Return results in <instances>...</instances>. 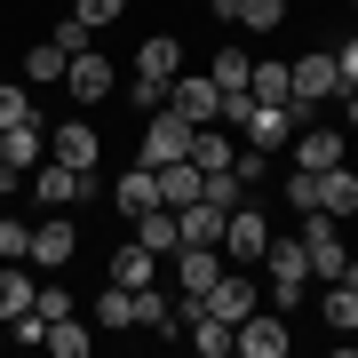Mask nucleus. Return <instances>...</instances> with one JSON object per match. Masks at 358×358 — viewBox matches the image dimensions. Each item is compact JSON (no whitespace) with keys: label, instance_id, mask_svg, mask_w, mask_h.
<instances>
[{"label":"nucleus","instance_id":"obj_28","mask_svg":"<svg viewBox=\"0 0 358 358\" xmlns=\"http://www.w3.org/2000/svg\"><path fill=\"white\" fill-rule=\"evenodd\" d=\"M247 72H255V56H247L239 40H231V48H215V64H207V80H215L223 96H231V88H247Z\"/></svg>","mask_w":358,"mask_h":358},{"label":"nucleus","instance_id":"obj_7","mask_svg":"<svg viewBox=\"0 0 358 358\" xmlns=\"http://www.w3.org/2000/svg\"><path fill=\"white\" fill-rule=\"evenodd\" d=\"M231 350H239V358H287V350H294L287 310H247V319L231 327Z\"/></svg>","mask_w":358,"mask_h":358},{"label":"nucleus","instance_id":"obj_20","mask_svg":"<svg viewBox=\"0 0 358 358\" xmlns=\"http://www.w3.org/2000/svg\"><path fill=\"white\" fill-rule=\"evenodd\" d=\"M88 319H96V334H128V327H136V287H120V279H112V287L96 294Z\"/></svg>","mask_w":358,"mask_h":358},{"label":"nucleus","instance_id":"obj_1","mask_svg":"<svg viewBox=\"0 0 358 358\" xmlns=\"http://www.w3.org/2000/svg\"><path fill=\"white\" fill-rule=\"evenodd\" d=\"M287 80H294V120H319V103H334L343 96V72H334V48H310V56H294L287 64Z\"/></svg>","mask_w":358,"mask_h":358},{"label":"nucleus","instance_id":"obj_40","mask_svg":"<svg viewBox=\"0 0 358 358\" xmlns=\"http://www.w3.org/2000/svg\"><path fill=\"white\" fill-rule=\"evenodd\" d=\"M0 343H8V327H0Z\"/></svg>","mask_w":358,"mask_h":358},{"label":"nucleus","instance_id":"obj_34","mask_svg":"<svg viewBox=\"0 0 358 358\" xmlns=\"http://www.w3.org/2000/svg\"><path fill=\"white\" fill-rule=\"evenodd\" d=\"M287 207H303V215L319 207V176H310V167H294V176H287Z\"/></svg>","mask_w":358,"mask_h":358},{"label":"nucleus","instance_id":"obj_13","mask_svg":"<svg viewBox=\"0 0 358 358\" xmlns=\"http://www.w3.org/2000/svg\"><path fill=\"white\" fill-rule=\"evenodd\" d=\"M143 207H159V176H152L143 159H128V167L112 176V215H143Z\"/></svg>","mask_w":358,"mask_h":358},{"label":"nucleus","instance_id":"obj_11","mask_svg":"<svg viewBox=\"0 0 358 358\" xmlns=\"http://www.w3.org/2000/svg\"><path fill=\"white\" fill-rule=\"evenodd\" d=\"M72 255H80V231L64 223V207H56L48 223H32V271H64Z\"/></svg>","mask_w":358,"mask_h":358},{"label":"nucleus","instance_id":"obj_14","mask_svg":"<svg viewBox=\"0 0 358 358\" xmlns=\"http://www.w3.org/2000/svg\"><path fill=\"white\" fill-rule=\"evenodd\" d=\"M294 128H303V120H294V103H255L239 136L255 143V152H271V143H294Z\"/></svg>","mask_w":358,"mask_h":358},{"label":"nucleus","instance_id":"obj_5","mask_svg":"<svg viewBox=\"0 0 358 358\" xmlns=\"http://www.w3.org/2000/svg\"><path fill=\"white\" fill-rule=\"evenodd\" d=\"M136 159H143V167L192 159V120H183V112H167V103H159V112L143 120V143H136Z\"/></svg>","mask_w":358,"mask_h":358},{"label":"nucleus","instance_id":"obj_3","mask_svg":"<svg viewBox=\"0 0 358 358\" xmlns=\"http://www.w3.org/2000/svg\"><path fill=\"white\" fill-rule=\"evenodd\" d=\"M167 271H176V303H183V310H199V303H207V287L223 279V247H199V239H183L176 255H167Z\"/></svg>","mask_w":358,"mask_h":358},{"label":"nucleus","instance_id":"obj_35","mask_svg":"<svg viewBox=\"0 0 358 358\" xmlns=\"http://www.w3.org/2000/svg\"><path fill=\"white\" fill-rule=\"evenodd\" d=\"M128 96H136V112H159V103H167L159 80H128Z\"/></svg>","mask_w":358,"mask_h":358},{"label":"nucleus","instance_id":"obj_26","mask_svg":"<svg viewBox=\"0 0 358 358\" xmlns=\"http://www.w3.org/2000/svg\"><path fill=\"white\" fill-rule=\"evenodd\" d=\"M112 279H120V287H152V279H159V255H152L143 239H128V247L112 255Z\"/></svg>","mask_w":358,"mask_h":358},{"label":"nucleus","instance_id":"obj_38","mask_svg":"<svg viewBox=\"0 0 358 358\" xmlns=\"http://www.w3.org/2000/svg\"><path fill=\"white\" fill-rule=\"evenodd\" d=\"M343 120H350V136H358V88H343Z\"/></svg>","mask_w":358,"mask_h":358},{"label":"nucleus","instance_id":"obj_8","mask_svg":"<svg viewBox=\"0 0 358 358\" xmlns=\"http://www.w3.org/2000/svg\"><path fill=\"white\" fill-rule=\"evenodd\" d=\"M112 88H120V64H112L103 48H80L72 64H64V96H72V103H103Z\"/></svg>","mask_w":358,"mask_h":358},{"label":"nucleus","instance_id":"obj_10","mask_svg":"<svg viewBox=\"0 0 358 358\" xmlns=\"http://www.w3.org/2000/svg\"><path fill=\"white\" fill-rule=\"evenodd\" d=\"M0 159H8L16 176H32V167L48 159V120L32 112V120H16V128H0Z\"/></svg>","mask_w":358,"mask_h":358},{"label":"nucleus","instance_id":"obj_39","mask_svg":"<svg viewBox=\"0 0 358 358\" xmlns=\"http://www.w3.org/2000/svg\"><path fill=\"white\" fill-rule=\"evenodd\" d=\"M343 279H350V287H358V255H350V263H343Z\"/></svg>","mask_w":358,"mask_h":358},{"label":"nucleus","instance_id":"obj_4","mask_svg":"<svg viewBox=\"0 0 358 358\" xmlns=\"http://www.w3.org/2000/svg\"><path fill=\"white\" fill-rule=\"evenodd\" d=\"M223 263H239V271H255L263 263V247H271V215H263V207L255 199H239V207H231V215H223Z\"/></svg>","mask_w":358,"mask_h":358},{"label":"nucleus","instance_id":"obj_22","mask_svg":"<svg viewBox=\"0 0 358 358\" xmlns=\"http://www.w3.org/2000/svg\"><path fill=\"white\" fill-rule=\"evenodd\" d=\"M319 310H327L334 334H358V287L350 279H319Z\"/></svg>","mask_w":358,"mask_h":358},{"label":"nucleus","instance_id":"obj_36","mask_svg":"<svg viewBox=\"0 0 358 358\" xmlns=\"http://www.w3.org/2000/svg\"><path fill=\"white\" fill-rule=\"evenodd\" d=\"M334 72H343V88H358V32L343 40V48H334Z\"/></svg>","mask_w":358,"mask_h":358},{"label":"nucleus","instance_id":"obj_30","mask_svg":"<svg viewBox=\"0 0 358 358\" xmlns=\"http://www.w3.org/2000/svg\"><path fill=\"white\" fill-rule=\"evenodd\" d=\"M287 24V0H239V32H279Z\"/></svg>","mask_w":358,"mask_h":358},{"label":"nucleus","instance_id":"obj_16","mask_svg":"<svg viewBox=\"0 0 358 358\" xmlns=\"http://www.w3.org/2000/svg\"><path fill=\"white\" fill-rule=\"evenodd\" d=\"M128 223H136V239L152 247L159 263H167V255L183 247V223H176V207H143V215H128Z\"/></svg>","mask_w":358,"mask_h":358},{"label":"nucleus","instance_id":"obj_37","mask_svg":"<svg viewBox=\"0 0 358 358\" xmlns=\"http://www.w3.org/2000/svg\"><path fill=\"white\" fill-rule=\"evenodd\" d=\"M207 16H215V24H239V0H207Z\"/></svg>","mask_w":358,"mask_h":358},{"label":"nucleus","instance_id":"obj_31","mask_svg":"<svg viewBox=\"0 0 358 358\" xmlns=\"http://www.w3.org/2000/svg\"><path fill=\"white\" fill-rule=\"evenodd\" d=\"M16 120H32V88L24 80H0V128H16Z\"/></svg>","mask_w":358,"mask_h":358},{"label":"nucleus","instance_id":"obj_6","mask_svg":"<svg viewBox=\"0 0 358 358\" xmlns=\"http://www.w3.org/2000/svg\"><path fill=\"white\" fill-rule=\"evenodd\" d=\"M287 152H294V167H310V176H327V167H343V159H350V128H327V120H303Z\"/></svg>","mask_w":358,"mask_h":358},{"label":"nucleus","instance_id":"obj_12","mask_svg":"<svg viewBox=\"0 0 358 358\" xmlns=\"http://www.w3.org/2000/svg\"><path fill=\"white\" fill-rule=\"evenodd\" d=\"M48 159H64V167H96V159H103V136L88 128V120H56V128H48Z\"/></svg>","mask_w":358,"mask_h":358},{"label":"nucleus","instance_id":"obj_19","mask_svg":"<svg viewBox=\"0 0 358 358\" xmlns=\"http://www.w3.org/2000/svg\"><path fill=\"white\" fill-rule=\"evenodd\" d=\"M152 176H159V207H192L207 192V176H199L192 159H167V167H152Z\"/></svg>","mask_w":358,"mask_h":358},{"label":"nucleus","instance_id":"obj_23","mask_svg":"<svg viewBox=\"0 0 358 358\" xmlns=\"http://www.w3.org/2000/svg\"><path fill=\"white\" fill-rule=\"evenodd\" d=\"M64 64H72V56L56 48V40H32V48H24V88H64Z\"/></svg>","mask_w":358,"mask_h":358},{"label":"nucleus","instance_id":"obj_33","mask_svg":"<svg viewBox=\"0 0 358 358\" xmlns=\"http://www.w3.org/2000/svg\"><path fill=\"white\" fill-rule=\"evenodd\" d=\"M48 40H56V48H64V56H80V48H96V32H88V24H80V16H72V8H64V16H56V32H48Z\"/></svg>","mask_w":358,"mask_h":358},{"label":"nucleus","instance_id":"obj_29","mask_svg":"<svg viewBox=\"0 0 358 358\" xmlns=\"http://www.w3.org/2000/svg\"><path fill=\"white\" fill-rule=\"evenodd\" d=\"M0 263H32V223L24 215H0Z\"/></svg>","mask_w":358,"mask_h":358},{"label":"nucleus","instance_id":"obj_9","mask_svg":"<svg viewBox=\"0 0 358 358\" xmlns=\"http://www.w3.org/2000/svg\"><path fill=\"white\" fill-rule=\"evenodd\" d=\"M215 103H223V88H215L207 72H176V80H167V112H183L192 128H207V120H215Z\"/></svg>","mask_w":358,"mask_h":358},{"label":"nucleus","instance_id":"obj_24","mask_svg":"<svg viewBox=\"0 0 358 358\" xmlns=\"http://www.w3.org/2000/svg\"><path fill=\"white\" fill-rule=\"evenodd\" d=\"M32 287H40L32 263H0V327H8L16 310H32Z\"/></svg>","mask_w":358,"mask_h":358},{"label":"nucleus","instance_id":"obj_18","mask_svg":"<svg viewBox=\"0 0 358 358\" xmlns=\"http://www.w3.org/2000/svg\"><path fill=\"white\" fill-rule=\"evenodd\" d=\"M183 334H192V350L199 358H231V319H215V310H183Z\"/></svg>","mask_w":358,"mask_h":358},{"label":"nucleus","instance_id":"obj_21","mask_svg":"<svg viewBox=\"0 0 358 358\" xmlns=\"http://www.w3.org/2000/svg\"><path fill=\"white\" fill-rule=\"evenodd\" d=\"M40 350H48V358H88V350H96V319H80V310H72V319H56Z\"/></svg>","mask_w":358,"mask_h":358},{"label":"nucleus","instance_id":"obj_2","mask_svg":"<svg viewBox=\"0 0 358 358\" xmlns=\"http://www.w3.org/2000/svg\"><path fill=\"white\" fill-rule=\"evenodd\" d=\"M263 287H271V310H294L310 294V255L303 239H271L263 247Z\"/></svg>","mask_w":358,"mask_h":358},{"label":"nucleus","instance_id":"obj_25","mask_svg":"<svg viewBox=\"0 0 358 358\" xmlns=\"http://www.w3.org/2000/svg\"><path fill=\"white\" fill-rule=\"evenodd\" d=\"M247 96H255V103H287V96H294L287 56H255V72H247Z\"/></svg>","mask_w":358,"mask_h":358},{"label":"nucleus","instance_id":"obj_27","mask_svg":"<svg viewBox=\"0 0 358 358\" xmlns=\"http://www.w3.org/2000/svg\"><path fill=\"white\" fill-rule=\"evenodd\" d=\"M176 223H183V239H199V247H215V239H223V207H215V199L176 207Z\"/></svg>","mask_w":358,"mask_h":358},{"label":"nucleus","instance_id":"obj_32","mask_svg":"<svg viewBox=\"0 0 358 358\" xmlns=\"http://www.w3.org/2000/svg\"><path fill=\"white\" fill-rule=\"evenodd\" d=\"M72 16L88 32H103V24H120V16H128V0H72Z\"/></svg>","mask_w":358,"mask_h":358},{"label":"nucleus","instance_id":"obj_15","mask_svg":"<svg viewBox=\"0 0 358 358\" xmlns=\"http://www.w3.org/2000/svg\"><path fill=\"white\" fill-rule=\"evenodd\" d=\"M176 72H183V40H176V32H152V40L136 48V80H159V88H167Z\"/></svg>","mask_w":358,"mask_h":358},{"label":"nucleus","instance_id":"obj_41","mask_svg":"<svg viewBox=\"0 0 358 358\" xmlns=\"http://www.w3.org/2000/svg\"><path fill=\"white\" fill-rule=\"evenodd\" d=\"M350 8H358V0H350Z\"/></svg>","mask_w":358,"mask_h":358},{"label":"nucleus","instance_id":"obj_17","mask_svg":"<svg viewBox=\"0 0 358 358\" xmlns=\"http://www.w3.org/2000/svg\"><path fill=\"white\" fill-rule=\"evenodd\" d=\"M319 207H327L334 223H350V215H358V167H350V159L319 176Z\"/></svg>","mask_w":358,"mask_h":358}]
</instances>
